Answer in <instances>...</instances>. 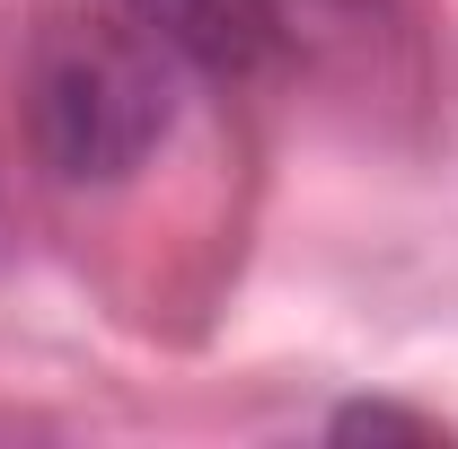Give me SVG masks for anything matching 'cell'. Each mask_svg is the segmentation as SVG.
Returning <instances> with one entry per match:
<instances>
[{"label":"cell","instance_id":"obj_1","mask_svg":"<svg viewBox=\"0 0 458 449\" xmlns=\"http://www.w3.org/2000/svg\"><path fill=\"white\" fill-rule=\"evenodd\" d=\"M168 45H132V36H98V45H62L36 71V150L62 185H114L132 176L159 132H168Z\"/></svg>","mask_w":458,"mask_h":449},{"label":"cell","instance_id":"obj_2","mask_svg":"<svg viewBox=\"0 0 458 449\" xmlns=\"http://www.w3.org/2000/svg\"><path fill=\"white\" fill-rule=\"evenodd\" d=\"M132 27H150V45L168 54H203V62H229L238 54V0H123Z\"/></svg>","mask_w":458,"mask_h":449}]
</instances>
